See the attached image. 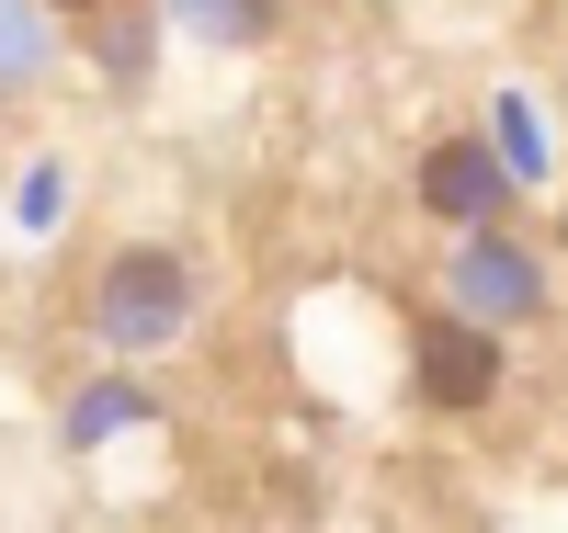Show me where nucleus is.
Wrapping results in <instances>:
<instances>
[{"label": "nucleus", "instance_id": "2", "mask_svg": "<svg viewBox=\"0 0 568 533\" xmlns=\"http://www.w3.org/2000/svg\"><path fill=\"white\" fill-rule=\"evenodd\" d=\"M489 375H500L489 329H455V318L420 329V386H433V409H478V398H489Z\"/></svg>", "mask_w": 568, "mask_h": 533}, {"label": "nucleus", "instance_id": "3", "mask_svg": "<svg viewBox=\"0 0 568 533\" xmlns=\"http://www.w3.org/2000/svg\"><path fill=\"white\" fill-rule=\"evenodd\" d=\"M433 193H444V205H478L489 182H478V160H444V171H433Z\"/></svg>", "mask_w": 568, "mask_h": 533}, {"label": "nucleus", "instance_id": "1", "mask_svg": "<svg viewBox=\"0 0 568 533\" xmlns=\"http://www.w3.org/2000/svg\"><path fill=\"white\" fill-rule=\"evenodd\" d=\"M103 329L114 341H171L182 329V262L171 250H125L103 273Z\"/></svg>", "mask_w": 568, "mask_h": 533}]
</instances>
